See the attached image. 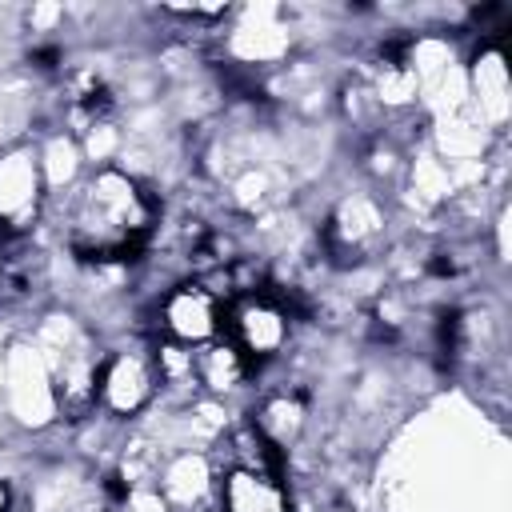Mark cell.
<instances>
[{
    "instance_id": "obj_5",
    "label": "cell",
    "mask_w": 512,
    "mask_h": 512,
    "mask_svg": "<svg viewBox=\"0 0 512 512\" xmlns=\"http://www.w3.org/2000/svg\"><path fill=\"white\" fill-rule=\"evenodd\" d=\"M160 396L156 368H152V348L140 344H120L100 356L96 372V408L108 420H136L144 416Z\"/></svg>"
},
{
    "instance_id": "obj_8",
    "label": "cell",
    "mask_w": 512,
    "mask_h": 512,
    "mask_svg": "<svg viewBox=\"0 0 512 512\" xmlns=\"http://www.w3.org/2000/svg\"><path fill=\"white\" fill-rule=\"evenodd\" d=\"M44 216V180L36 164V144L16 140L0 148V232L20 236Z\"/></svg>"
},
{
    "instance_id": "obj_10",
    "label": "cell",
    "mask_w": 512,
    "mask_h": 512,
    "mask_svg": "<svg viewBox=\"0 0 512 512\" xmlns=\"http://www.w3.org/2000/svg\"><path fill=\"white\" fill-rule=\"evenodd\" d=\"M216 508L220 512H292V496L280 476H264L248 468H220Z\"/></svg>"
},
{
    "instance_id": "obj_14",
    "label": "cell",
    "mask_w": 512,
    "mask_h": 512,
    "mask_svg": "<svg viewBox=\"0 0 512 512\" xmlns=\"http://www.w3.org/2000/svg\"><path fill=\"white\" fill-rule=\"evenodd\" d=\"M36 164H40V180H44V200L72 192L88 176V164L80 156V140L68 128H48L36 140Z\"/></svg>"
},
{
    "instance_id": "obj_13",
    "label": "cell",
    "mask_w": 512,
    "mask_h": 512,
    "mask_svg": "<svg viewBox=\"0 0 512 512\" xmlns=\"http://www.w3.org/2000/svg\"><path fill=\"white\" fill-rule=\"evenodd\" d=\"M252 376H256V368L244 360V352H240L228 336H220V340L196 348V384H200L204 396L228 404L236 392L248 388Z\"/></svg>"
},
{
    "instance_id": "obj_18",
    "label": "cell",
    "mask_w": 512,
    "mask_h": 512,
    "mask_svg": "<svg viewBox=\"0 0 512 512\" xmlns=\"http://www.w3.org/2000/svg\"><path fill=\"white\" fill-rule=\"evenodd\" d=\"M200 512H220V508H216V504H208V508H200Z\"/></svg>"
},
{
    "instance_id": "obj_1",
    "label": "cell",
    "mask_w": 512,
    "mask_h": 512,
    "mask_svg": "<svg viewBox=\"0 0 512 512\" xmlns=\"http://www.w3.org/2000/svg\"><path fill=\"white\" fill-rule=\"evenodd\" d=\"M8 424L20 432H48L60 412H56V388L44 356L32 348L28 336L8 340L4 348V392H0Z\"/></svg>"
},
{
    "instance_id": "obj_7",
    "label": "cell",
    "mask_w": 512,
    "mask_h": 512,
    "mask_svg": "<svg viewBox=\"0 0 512 512\" xmlns=\"http://www.w3.org/2000/svg\"><path fill=\"white\" fill-rule=\"evenodd\" d=\"M464 76H468V116L484 132L504 136L512 120V76L504 48L492 36H484L472 48V56H464Z\"/></svg>"
},
{
    "instance_id": "obj_16",
    "label": "cell",
    "mask_w": 512,
    "mask_h": 512,
    "mask_svg": "<svg viewBox=\"0 0 512 512\" xmlns=\"http://www.w3.org/2000/svg\"><path fill=\"white\" fill-rule=\"evenodd\" d=\"M116 512H172V508H168V500L160 496L156 484H132L124 492V500L116 504Z\"/></svg>"
},
{
    "instance_id": "obj_3",
    "label": "cell",
    "mask_w": 512,
    "mask_h": 512,
    "mask_svg": "<svg viewBox=\"0 0 512 512\" xmlns=\"http://www.w3.org/2000/svg\"><path fill=\"white\" fill-rule=\"evenodd\" d=\"M292 308L284 296L268 292V288H256V292H244L236 300H228V340L244 352V360L260 372L264 364L280 360L284 348L292 344Z\"/></svg>"
},
{
    "instance_id": "obj_2",
    "label": "cell",
    "mask_w": 512,
    "mask_h": 512,
    "mask_svg": "<svg viewBox=\"0 0 512 512\" xmlns=\"http://www.w3.org/2000/svg\"><path fill=\"white\" fill-rule=\"evenodd\" d=\"M300 32L288 8L280 4H244L232 8L224 24V56L244 68H284Z\"/></svg>"
},
{
    "instance_id": "obj_9",
    "label": "cell",
    "mask_w": 512,
    "mask_h": 512,
    "mask_svg": "<svg viewBox=\"0 0 512 512\" xmlns=\"http://www.w3.org/2000/svg\"><path fill=\"white\" fill-rule=\"evenodd\" d=\"M216 460L204 448H176L164 452L156 468V488L172 512H200L216 504Z\"/></svg>"
},
{
    "instance_id": "obj_12",
    "label": "cell",
    "mask_w": 512,
    "mask_h": 512,
    "mask_svg": "<svg viewBox=\"0 0 512 512\" xmlns=\"http://www.w3.org/2000/svg\"><path fill=\"white\" fill-rule=\"evenodd\" d=\"M504 136L484 132L468 112L456 116H436L424 124V144L444 160V164H476V160H492V148Z\"/></svg>"
},
{
    "instance_id": "obj_4",
    "label": "cell",
    "mask_w": 512,
    "mask_h": 512,
    "mask_svg": "<svg viewBox=\"0 0 512 512\" xmlns=\"http://www.w3.org/2000/svg\"><path fill=\"white\" fill-rule=\"evenodd\" d=\"M388 236V208L380 200V192L372 188H356V192H340L336 204L324 216V252L336 264H368L372 252L384 244Z\"/></svg>"
},
{
    "instance_id": "obj_6",
    "label": "cell",
    "mask_w": 512,
    "mask_h": 512,
    "mask_svg": "<svg viewBox=\"0 0 512 512\" xmlns=\"http://www.w3.org/2000/svg\"><path fill=\"white\" fill-rule=\"evenodd\" d=\"M156 328L164 340L200 348L228 332V304L188 276L156 296Z\"/></svg>"
},
{
    "instance_id": "obj_15",
    "label": "cell",
    "mask_w": 512,
    "mask_h": 512,
    "mask_svg": "<svg viewBox=\"0 0 512 512\" xmlns=\"http://www.w3.org/2000/svg\"><path fill=\"white\" fill-rule=\"evenodd\" d=\"M76 140H80V156H84L88 172H96V168H112V164L120 160V152H124V128H120L112 116L92 120Z\"/></svg>"
},
{
    "instance_id": "obj_11",
    "label": "cell",
    "mask_w": 512,
    "mask_h": 512,
    "mask_svg": "<svg viewBox=\"0 0 512 512\" xmlns=\"http://www.w3.org/2000/svg\"><path fill=\"white\" fill-rule=\"evenodd\" d=\"M248 424H252L272 448H280V452L288 456V452L304 440V432H308V400H304L296 388H268V392L256 400Z\"/></svg>"
},
{
    "instance_id": "obj_17",
    "label": "cell",
    "mask_w": 512,
    "mask_h": 512,
    "mask_svg": "<svg viewBox=\"0 0 512 512\" xmlns=\"http://www.w3.org/2000/svg\"><path fill=\"white\" fill-rule=\"evenodd\" d=\"M4 348L8 344H0V392H4Z\"/></svg>"
}]
</instances>
